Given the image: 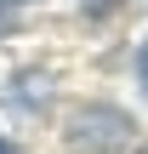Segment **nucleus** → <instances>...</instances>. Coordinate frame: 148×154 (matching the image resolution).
I'll list each match as a JSON object with an SVG mask.
<instances>
[{"label": "nucleus", "mask_w": 148, "mask_h": 154, "mask_svg": "<svg viewBox=\"0 0 148 154\" xmlns=\"http://www.w3.org/2000/svg\"><path fill=\"white\" fill-rule=\"evenodd\" d=\"M125 137H131V120L120 109H80L68 120V143H80V149H91V154H114Z\"/></svg>", "instance_id": "nucleus-1"}, {"label": "nucleus", "mask_w": 148, "mask_h": 154, "mask_svg": "<svg viewBox=\"0 0 148 154\" xmlns=\"http://www.w3.org/2000/svg\"><path fill=\"white\" fill-rule=\"evenodd\" d=\"M137 80H143V91H148V40H143V51H137Z\"/></svg>", "instance_id": "nucleus-2"}, {"label": "nucleus", "mask_w": 148, "mask_h": 154, "mask_svg": "<svg viewBox=\"0 0 148 154\" xmlns=\"http://www.w3.org/2000/svg\"><path fill=\"white\" fill-rule=\"evenodd\" d=\"M0 154H23V149H17V143H6V137H0Z\"/></svg>", "instance_id": "nucleus-3"}, {"label": "nucleus", "mask_w": 148, "mask_h": 154, "mask_svg": "<svg viewBox=\"0 0 148 154\" xmlns=\"http://www.w3.org/2000/svg\"><path fill=\"white\" fill-rule=\"evenodd\" d=\"M143 154H148V149H143Z\"/></svg>", "instance_id": "nucleus-4"}]
</instances>
